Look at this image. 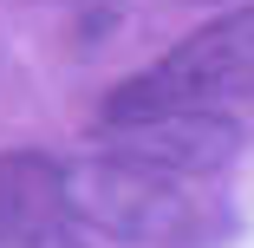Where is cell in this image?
Returning a JSON list of instances; mask_svg holds the SVG:
<instances>
[{"label":"cell","instance_id":"cell-1","mask_svg":"<svg viewBox=\"0 0 254 248\" xmlns=\"http://www.w3.org/2000/svg\"><path fill=\"white\" fill-rule=\"evenodd\" d=\"M248 98H254V7H235L202 33H189L183 46H170L157 66L130 72L105 98L98 124H130L163 111H228Z\"/></svg>","mask_w":254,"mask_h":248},{"label":"cell","instance_id":"cell-2","mask_svg":"<svg viewBox=\"0 0 254 248\" xmlns=\"http://www.w3.org/2000/svg\"><path fill=\"white\" fill-rule=\"evenodd\" d=\"M195 176L137 164L124 151H91L65 164V189L85 229L118 235L130 248H183L202 229V196H189Z\"/></svg>","mask_w":254,"mask_h":248},{"label":"cell","instance_id":"cell-3","mask_svg":"<svg viewBox=\"0 0 254 248\" xmlns=\"http://www.w3.org/2000/svg\"><path fill=\"white\" fill-rule=\"evenodd\" d=\"M65 164L46 151H0V248H85Z\"/></svg>","mask_w":254,"mask_h":248},{"label":"cell","instance_id":"cell-4","mask_svg":"<svg viewBox=\"0 0 254 248\" xmlns=\"http://www.w3.org/2000/svg\"><path fill=\"white\" fill-rule=\"evenodd\" d=\"M105 151H124L137 164H157L176 176H215L241 151V124L228 111H163V118H130V124H98Z\"/></svg>","mask_w":254,"mask_h":248}]
</instances>
